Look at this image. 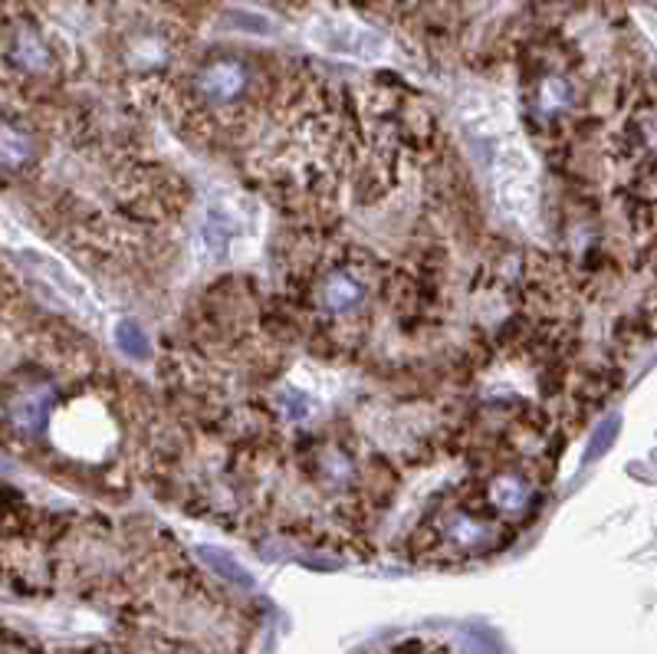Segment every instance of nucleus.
I'll return each mask as SVG.
<instances>
[{
    "instance_id": "nucleus-1",
    "label": "nucleus",
    "mask_w": 657,
    "mask_h": 654,
    "mask_svg": "<svg viewBox=\"0 0 657 654\" xmlns=\"http://www.w3.org/2000/svg\"><path fill=\"white\" fill-rule=\"evenodd\" d=\"M250 67L240 57H214L201 67L194 76V93L197 102L207 109H227L237 105L250 90Z\"/></svg>"
},
{
    "instance_id": "nucleus-2",
    "label": "nucleus",
    "mask_w": 657,
    "mask_h": 654,
    "mask_svg": "<svg viewBox=\"0 0 657 654\" xmlns=\"http://www.w3.org/2000/svg\"><path fill=\"white\" fill-rule=\"evenodd\" d=\"M316 299H319V309L326 316H349V313H359L362 303H366V283L359 280L352 270H332L326 280L319 283L316 289Z\"/></svg>"
},
{
    "instance_id": "nucleus-3",
    "label": "nucleus",
    "mask_w": 657,
    "mask_h": 654,
    "mask_svg": "<svg viewBox=\"0 0 657 654\" xmlns=\"http://www.w3.org/2000/svg\"><path fill=\"white\" fill-rule=\"evenodd\" d=\"M37 155V139L23 125H0V168L20 172Z\"/></svg>"
},
{
    "instance_id": "nucleus-4",
    "label": "nucleus",
    "mask_w": 657,
    "mask_h": 654,
    "mask_svg": "<svg viewBox=\"0 0 657 654\" xmlns=\"http://www.w3.org/2000/svg\"><path fill=\"white\" fill-rule=\"evenodd\" d=\"M13 63L23 73H43L50 67V47L37 30H20L13 37Z\"/></svg>"
},
{
    "instance_id": "nucleus-5",
    "label": "nucleus",
    "mask_w": 657,
    "mask_h": 654,
    "mask_svg": "<svg viewBox=\"0 0 657 654\" xmlns=\"http://www.w3.org/2000/svg\"><path fill=\"white\" fill-rule=\"evenodd\" d=\"M230 241H234V221H230V214H224L220 207H211L207 217H204V227H201V244H204V251H207L214 260H220V257L230 251Z\"/></svg>"
},
{
    "instance_id": "nucleus-6",
    "label": "nucleus",
    "mask_w": 657,
    "mask_h": 654,
    "mask_svg": "<svg viewBox=\"0 0 657 654\" xmlns=\"http://www.w3.org/2000/svg\"><path fill=\"white\" fill-rule=\"evenodd\" d=\"M530 500V487L516 473H496L490 480V503L500 513H520Z\"/></svg>"
},
{
    "instance_id": "nucleus-7",
    "label": "nucleus",
    "mask_w": 657,
    "mask_h": 654,
    "mask_svg": "<svg viewBox=\"0 0 657 654\" xmlns=\"http://www.w3.org/2000/svg\"><path fill=\"white\" fill-rule=\"evenodd\" d=\"M201 560L211 565L214 575H220V579H227V582H234V585H240V589H250V585H254V579L247 575V569H244L240 562L230 560L227 553H220V550H214V546H204V550H201Z\"/></svg>"
},
{
    "instance_id": "nucleus-8",
    "label": "nucleus",
    "mask_w": 657,
    "mask_h": 654,
    "mask_svg": "<svg viewBox=\"0 0 657 654\" xmlns=\"http://www.w3.org/2000/svg\"><path fill=\"white\" fill-rule=\"evenodd\" d=\"M115 336H119V346H122V352L125 356H132V359H148V339H145V333L135 326V323H119V329H115Z\"/></svg>"
},
{
    "instance_id": "nucleus-9",
    "label": "nucleus",
    "mask_w": 657,
    "mask_h": 654,
    "mask_svg": "<svg viewBox=\"0 0 657 654\" xmlns=\"http://www.w3.org/2000/svg\"><path fill=\"white\" fill-rule=\"evenodd\" d=\"M615 435H618V421L612 418V421H605L598 431H595V438H592V448L585 451V461H595V458H602L608 448H612V441H615Z\"/></svg>"
}]
</instances>
